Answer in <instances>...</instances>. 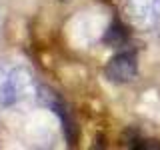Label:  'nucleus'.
Here are the masks:
<instances>
[{
	"label": "nucleus",
	"instance_id": "f257e3e1",
	"mask_svg": "<svg viewBox=\"0 0 160 150\" xmlns=\"http://www.w3.org/2000/svg\"><path fill=\"white\" fill-rule=\"evenodd\" d=\"M34 94V76L32 72L18 64L0 74V106L10 108L28 100Z\"/></svg>",
	"mask_w": 160,
	"mask_h": 150
},
{
	"label": "nucleus",
	"instance_id": "f03ea898",
	"mask_svg": "<svg viewBox=\"0 0 160 150\" xmlns=\"http://www.w3.org/2000/svg\"><path fill=\"white\" fill-rule=\"evenodd\" d=\"M104 76L112 84H128L138 76V56L134 50H120L104 66Z\"/></svg>",
	"mask_w": 160,
	"mask_h": 150
},
{
	"label": "nucleus",
	"instance_id": "7ed1b4c3",
	"mask_svg": "<svg viewBox=\"0 0 160 150\" xmlns=\"http://www.w3.org/2000/svg\"><path fill=\"white\" fill-rule=\"evenodd\" d=\"M124 12L134 26L156 28L160 24V0H124Z\"/></svg>",
	"mask_w": 160,
	"mask_h": 150
},
{
	"label": "nucleus",
	"instance_id": "20e7f679",
	"mask_svg": "<svg viewBox=\"0 0 160 150\" xmlns=\"http://www.w3.org/2000/svg\"><path fill=\"white\" fill-rule=\"evenodd\" d=\"M60 2H68V0H60Z\"/></svg>",
	"mask_w": 160,
	"mask_h": 150
}]
</instances>
